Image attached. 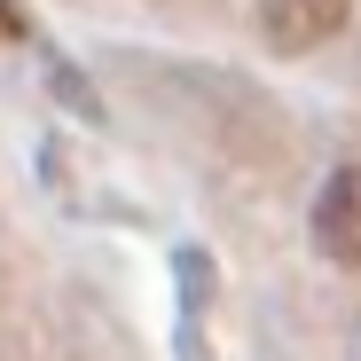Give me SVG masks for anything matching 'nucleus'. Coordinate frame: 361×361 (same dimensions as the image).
Masks as SVG:
<instances>
[{
    "label": "nucleus",
    "mask_w": 361,
    "mask_h": 361,
    "mask_svg": "<svg viewBox=\"0 0 361 361\" xmlns=\"http://www.w3.org/2000/svg\"><path fill=\"white\" fill-rule=\"evenodd\" d=\"M32 24H24V8H16V0H0V39H24Z\"/></svg>",
    "instance_id": "nucleus-3"
},
{
    "label": "nucleus",
    "mask_w": 361,
    "mask_h": 361,
    "mask_svg": "<svg viewBox=\"0 0 361 361\" xmlns=\"http://www.w3.org/2000/svg\"><path fill=\"white\" fill-rule=\"evenodd\" d=\"M353 16V0H259V32L267 47L283 55H307V47H330Z\"/></svg>",
    "instance_id": "nucleus-2"
},
{
    "label": "nucleus",
    "mask_w": 361,
    "mask_h": 361,
    "mask_svg": "<svg viewBox=\"0 0 361 361\" xmlns=\"http://www.w3.org/2000/svg\"><path fill=\"white\" fill-rule=\"evenodd\" d=\"M307 235H314V252H322L330 267H361V165H338V173L322 180Z\"/></svg>",
    "instance_id": "nucleus-1"
}]
</instances>
